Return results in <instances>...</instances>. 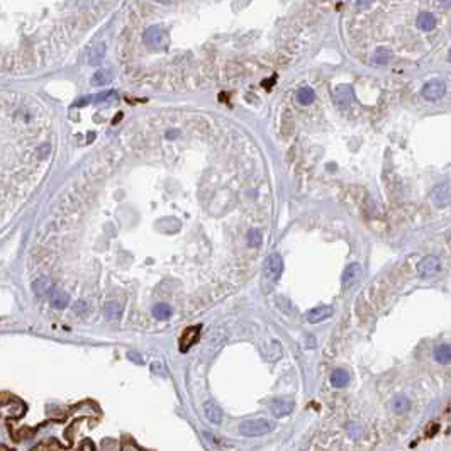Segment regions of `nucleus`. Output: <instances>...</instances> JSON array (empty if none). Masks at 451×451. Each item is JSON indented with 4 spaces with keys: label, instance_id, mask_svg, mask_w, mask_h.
Instances as JSON below:
<instances>
[{
    "label": "nucleus",
    "instance_id": "f257e3e1",
    "mask_svg": "<svg viewBox=\"0 0 451 451\" xmlns=\"http://www.w3.org/2000/svg\"><path fill=\"white\" fill-rule=\"evenodd\" d=\"M239 431L243 436L255 438V436H263L268 434L270 431H273V424L270 421H266V419H248V421L241 422Z\"/></svg>",
    "mask_w": 451,
    "mask_h": 451
},
{
    "label": "nucleus",
    "instance_id": "f03ea898",
    "mask_svg": "<svg viewBox=\"0 0 451 451\" xmlns=\"http://www.w3.org/2000/svg\"><path fill=\"white\" fill-rule=\"evenodd\" d=\"M143 41H144V44H146L148 48L161 49V48H165V46H166V41H168V39H166V34H165V31H163L161 27L153 26V27H148V29L144 31Z\"/></svg>",
    "mask_w": 451,
    "mask_h": 451
},
{
    "label": "nucleus",
    "instance_id": "7ed1b4c3",
    "mask_svg": "<svg viewBox=\"0 0 451 451\" xmlns=\"http://www.w3.org/2000/svg\"><path fill=\"white\" fill-rule=\"evenodd\" d=\"M268 406L275 417H287L294 411V400L285 399V397H276V399L270 400Z\"/></svg>",
    "mask_w": 451,
    "mask_h": 451
},
{
    "label": "nucleus",
    "instance_id": "20e7f679",
    "mask_svg": "<svg viewBox=\"0 0 451 451\" xmlns=\"http://www.w3.org/2000/svg\"><path fill=\"white\" fill-rule=\"evenodd\" d=\"M446 85L441 80H431L422 87V97L426 100H439L445 95Z\"/></svg>",
    "mask_w": 451,
    "mask_h": 451
},
{
    "label": "nucleus",
    "instance_id": "39448f33",
    "mask_svg": "<svg viewBox=\"0 0 451 451\" xmlns=\"http://www.w3.org/2000/svg\"><path fill=\"white\" fill-rule=\"evenodd\" d=\"M431 198L436 207H446L451 202V185L450 183H439V185H436L431 194Z\"/></svg>",
    "mask_w": 451,
    "mask_h": 451
},
{
    "label": "nucleus",
    "instance_id": "423d86ee",
    "mask_svg": "<svg viewBox=\"0 0 451 451\" xmlns=\"http://www.w3.org/2000/svg\"><path fill=\"white\" fill-rule=\"evenodd\" d=\"M265 272L272 280L280 278V275H282V272H283V261H282V258H280V255H272V256L266 258Z\"/></svg>",
    "mask_w": 451,
    "mask_h": 451
},
{
    "label": "nucleus",
    "instance_id": "0eeeda50",
    "mask_svg": "<svg viewBox=\"0 0 451 451\" xmlns=\"http://www.w3.org/2000/svg\"><path fill=\"white\" fill-rule=\"evenodd\" d=\"M441 265H439V260L436 256H426L422 261H419L417 265V272L421 276H432L439 272Z\"/></svg>",
    "mask_w": 451,
    "mask_h": 451
},
{
    "label": "nucleus",
    "instance_id": "6e6552de",
    "mask_svg": "<svg viewBox=\"0 0 451 451\" xmlns=\"http://www.w3.org/2000/svg\"><path fill=\"white\" fill-rule=\"evenodd\" d=\"M200 334V326H192L183 331L182 338H180V351H187L190 346H194Z\"/></svg>",
    "mask_w": 451,
    "mask_h": 451
},
{
    "label": "nucleus",
    "instance_id": "1a4fd4ad",
    "mask_svg": "<svg viewBox=\"0 0 451 451\" xmlns=\"http://www.w3.org/2000/svg\"><path fill=\"white\" fill-rule=\"evenodd\" d=\"M360 276H361V266L358 263H351L343 272V278H341L343 280V287L344 289H350L351 285H354L360 280Z\"/></svg>",
    "mask_w": 451,
    "mask_h": 451
},
{
    "label": "nucleus",
    "instance_id": "9d476101",
    "mask_svg": "<svg viewBox=\"0 0 451 451\" xmlns=\"http://www.w3.org/2000/svg\"><path fill=\"white\" fill-rule=\"evenodd\" d=\"M353 100V88L350 85H339L334 90V102L341 107H348Z\"/></svg>",
    "mask_w": 451,
    "mask_h": 451
},
{
    "label": "nucleus",
    "instance_id": "9b49d317",
    "mask_svg": "<svg viewBox=\"0 0 451 451\" xmlns=\"http://www.w3.org/2000/svg\"><path fill=\"white\" fill-rule=\"evenodd\" d=\"M331 315H333V307H329V305H321V307L312 309L307 314V319L311 324H317V322H322L324 319H329Z\"/></svg>",
    "mask_w": 451,
    "mask_h": 451
},
{
    "label": "nucleus",
    "instance_id": "f8f14e48",
    "mask_svg": "<svg viewBox=\"0 0 451 451\" xmlns=\"http://www.w3.org/2000/svg\"><path fill=\"white\" fill-rule=\"evenodd\" d=\"M204 414H205V417H207L209 421L212 422V424H221L222 411H221V407H219L216 402H212V400H207V402L204 404Z\"/></svg>",
    "mask_w": 451,
    "mask_h": 451
},
{
    "label": "nucleus",
    "instance_id": "ddd939ff",
    "mask_svg": "<svg viewBox=\"0 0 451 451\" xmlns=\"http://www.w3.org/2000/svg\"><path fill=\"white\" fill-rule=\"evenodd\" d=\"M105 58V44L104 42H97L94 48L90 49V55H88V63L94 66L100 65Z\"/></svg>",
    "mask_w": 451,
    "mask_h": 451
},
{
    "label": "nucleus",
    "instance_id": "4468645a",
    "mask_svg": "<svg viewBox=\"0 0 451 451\" xmlns=\"http://www.w3.org/2000/svg\"><path fill=\"white\" fill-rule=\"evenodd\" d=\"M415 24H417V27L421 31H431L436 27V17L431 12H421L417 16Z\"/></svg>",
    "mask_w": 451,
    "mask_h": 451
},
{
    "label": "nucleus",
    "instance_id": "2eb2a0df",
    "mask_svg": "<svg viewBox=\"0 0 451 451\" xmlns=\"http://www.w3.org/2000/svg\"><path fill=\"white\" fill-rule=\"evenodd\" d=\"M434 360L441 365L451 363V346L450 344H438L434 348Z\"/></svg>",
    "mask_w": 451,
    "mask_h": 451
},
{
    "label": "nucleus",
    "instance_id": "dca6fc26",
    "mask_svg": "<svg viewBox=\"0 0 451 451\" xmlns=\"http://www.w3.org/2000/svg\"><path fill=\"white\" fill-rule=\"evenodd\" d=\"M112 78H114L112 70L100 68L94 73V77H92V85H98V87H100V85H105V83H109V81H112Z\"/></svg>",
    "mask_w": 451,
    "mask_h": 451
},
{
    "label": "nucleus",
    "instance_id": "f3484780",
    "mask_svg": "<svg viewBox=\"0 0 451 451\" xmlns=\"http://www.w3.org/2000/svg\"><path fill=\"white\" fill-rule=\"evenodd\" d=\"M70 304V295L63 290H53L51 294V305L55 309H65Z\"/></svg>",
    "mask_w": 451,
    "mask_h": 451
},
{
    "label": "nucleus",
    "instance_id": "a211bd4d",
    "mask_svg": "<svg viewBox=\"0 0 451 451\" xmlns=\"http://www.w3.org/2000/svg\"><path fill=\"white\" fill-rule=\"evenodd\" d=\"M331 383L336 387V389H343V387H346L348 383H350V373H348L346 370H334L331 373Z\"/></svg>",
    "mask_w": 451,
    "mask_h": 451
},
{
    "label": "nucleus",
    "instance_id": "6ab92c4d",
    "mask_svg": "<svg viewBox=\"0 0 451 451\" xmlns=\"http://www.w3.org/2000/svg\"><path fill=\"white\" fill-rule=\"evenodd\" d=\"M390 406H392V411H393V412H397V414H404V412H407V411L411 409L409 399H407V397H404V395L393 397L392 402H390Z\"/></svg>",
    "mask_w": 451,
    "mask_h": 451
},
{
    "label": "nucleus",
    "instance_id": "aec40b11",
    "mask_svg": "<svg viewBox=\"0 0 451 451\" xmlns=\"http://www.w3.org/2000/svg\"><path fill=\"white\" fill-rule=\"evenodd\" d=\"M153 315H155L156 319H159V321H166V319H170V315H172V307H170L168 304H165V302H159V304H156L155 307H153Z\"/></svg>",
    "mask_w": 451,
    "mask_h": 451
},
{
    "label": "nucleus",
    "instance_id": "412c9836",
    "mask_svg": "<svg viewBox=\"0 0 451 451\" xmlns=\"http://www.w3.org/2000/svg\"><path fill=\"white\" fill-rule=\"evenodd\" d=\"M33 289H34V292H36V295L42 297V295H46V294L51 292L53 283H51V280H49V278H39V280L34 282Z\"/></svg>",
    "mask_w": 451,
    "mask_h": 451
},
{
    "label": "nucleus",
    "instance_id": "4be33fe9",
    "mask_svg": "<svg viewBox=\"0 0 451 451\" xmlns=\"http://www.w3.org/2000/svg\"><path fill=\"white\" fill-rule=\"evenodd\" d=\"M104 312H105V317L111 319V321H117V319L120 317V314H122V309H120L119 304H116V302H107L104 307Z\"/></svg>",
    "mask_w": 451,
    "mask_h": 451
},
{
    "label": "nucleus",
    "instance_id": "5701e85b",
    "mask_svg": "<svg viewBox=\"0 0 451 451\" xmlns=\"http://www.w3.org/2000/svg\"><path fill=\"white\" fill-rule=\"evenodd\" d=\"M314 98H315V94H314V90H312L311 87H304V88H300V90L297 92V100H299L302 105L312 104V102H314Z\"/></svg>",
    "mask_w": 451,
    "mask_h": 451
},
{
    "label": "nucleus",
    "instance_id": "b1692460",
    "mask_svg": "<svg viewBox=\"0 0 451 451\" xmlns=\"http://www.w3.org/2000/svg\"><path fill=\"white\" fill-rule=\"evenodd\" d=\"M389 59H390L389 49H378V51L375 53L373 61L376 63V65H385V63H389Z\"/></svg>",
    "mask_w": 451,
    "mask_h": 451
},
{
    "label": "nucleus",
    "instance_id": "393cba45",
    "mask_svg": "<svg viewBox=\"0 0 451 451\" xmlns=\"http://www.w3.org/2000/svg\"><path fill=\"white\" fill-rule=\"evenodd\" d=\"M248 244H250V246H253V248L255 246L258 248L261 244V234L258 233L256 229H251L250 233H248Z\"/></svg>",
    "mask_w": 451,
    "mask_h": 451
},
{
    "label": "nucleus",
    "instance_id": "a878e982",
    "mask_svg": "<svg viewBox=\"0 0 451 451\" xmlns=\"http://www.w3.org/2000/svg\"><path fill=\"white\" fill-rule=\"evenodd\" d=\"M114 92H102V94H98L97 97H94V102H102V100H107L109 97H112Z\"/></svg>",
    "mask_w": 451,
    "mask_h": 451
},
{
    "label": "nucleus",
    "instance_id": "bb28decb",
    "mask_svg": "<svg viewBox=\"0 0 451 451\" xmlns=\"http://www.w3.org/2000/svg\"><path fill=\"white\" fill-rule=\"evenodd\" d=\"M83 307H85V304H83V302H77V304H75V312L81 311V309H83Z\"/></svg>",
    "mask_w": 451,
    "mask_h": 451
},
{
    "label": "nucleus",
    "instance_id": "cd10ccee",
    "mask_svg": "<svg viewBox=\"0 0 451 451\" xmlns=\"http://www.w3.org/2000/svg\"><path fill=\"white\" fill-rule=\"evenodd\" d=\"M88 100H90V98H87V97H85V98H81V100H78V102H77V105H85Z\"/></svg>",
    "mask_w": 451,
    "mask_h": 451
},
{
    "label": "nucleus",
    "instance_id": "c85d7f7f",
    "mask_svg": "<svg viewBox=\"0 0 451 451\" xmlns=\"http://www.w3.org/2000/svg\"><path fill=\"white\" fill-rule=\"evenodd\" d=\"M450 61H451V49H450Z\"/></svg>",
    "mask_w": 451,
    "mask_h": 451
}]
</instances>
